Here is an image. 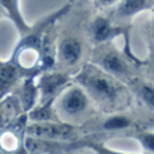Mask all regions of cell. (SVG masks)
<instances>
[{"instance_id":"cell-1","label":"cell","mask_w":154,"mask_h":154,"mask_svg":"<svg viewBox=\"0 0 154 154\" xmlns=\"http://www.w3.org/2000/svg\"><path fill=\"white\" fill-rule=\"evenodd\" d=\"M72 133L69 126H60V125H34L29 127V134L41 138L57 139V138H68Z\"/></svg>"},{"instance_id":"cell-2","label":"cell","mask_w":154,"mask_h":154,"mask_svg":"<svg viewBox=\"0 0 154 154\" xmlns=\"http://www.w3.org/2000/svg\"><path fill=\"white\" fill-rule=\"evenodd\" d=\"M87 85L92 93H95L97 97L104 99V100H108V99L115 97L116 95V88L115 85L109 81L107 77H103L100 75L96 76H89L87 79Z\"/></svg>"},{"instance_id":"cell-3","label":"cell","mask_w":154,"mask_h":154,"mask_svg":"<svg viewBox=\"0 0 154 154\" xmlns=\"http://www.w3.org/2000/svg\"><path fill=\"white\" fill-rule=\"evenodd\" d=\"M61 58L68 64H75L81 56V43L75 38H66L60 46Z\"/></svg>"},{"instance_id":"cell-4","label":"cell","mask_w":154,"mask_h":154,"mask_svg":"<svg viewBox=\"0 0 154 154\" xmlns=\"http://www.w3.org/2000/svg\"><path fill=\"white\" fill-rule=\"evenodd\" d=\"M101 64L108 72L114 73V75H127L128 73V66L126 61L119 56L118 53L109 51L101 58Z\"/></svg>"},{"instance_id":"cell-5","label":"cell","mask_w":154,"mask_h":154,"mask_svg":"<svg viewBox=\"0 0 154 154\" xmlns=\"http://www.w3.org/2000/svg\"><path fill=\"white\" fill-rule=\"evenodd\" d=\"M87 107V97L80 89H72L64 99V108L69 114H79Z\"/></svg>"},{"instance_id":"cell-6","label":"cell","mask_w":154,"mask_h":154,"mask_svg":"<svg viewBox=\"0 0 154 154\" xmlns=\"http://www.w3.org/2000/svg\"><path fill=\"white\" fill-rule=\"evenodd\" d=\"M150 5H152L150 0H123L118 11L120 16L127 18V16H134L143 10H147L150 8Z\"/></svg>"},{"instance_id":"cell-7","label":"cell","mask_w":154,"mask_h":154,"mask_svg":"<svg viewBox=\"0 0 154 154\" xmlns=\"http://www.w3.org/2000/svg\"><path fill=\"white\" fill-rule=\"evenodd\" d=\"M114 32H115V29L109 24V22L107 19L97 18L95 20V23H93V37L99 42L108 39Z\"/></svg>"},{"instance_id":"cell-8","label":"cell","mask_w":154,"mask_h":154,"mask_svg":"<svg viewBox=\"0 0 154 154\" xmlns=\"http://www.w3.org/2000/svg\"><path fill=\"white\" fill-rule=\"evenodd\" d=\"M64 82H65V77L64 76H60V75L46 76L45 79L42 80V82H41V87H42L43 93L50 95V93H53L58 87H61Z\"/></svg>"},{"instance_id":"cell-9","label":"cell","mask_w":154,"mask_h":154,"mask_svg":"<svg viewBox=\"0 0 154 154\" xmlns=\"http://www.w3.org/2000/svg\"><path fill=\"white\" fill-rule=\"evenodd\" d=\"M0 4L5 8V10L10 12L11 18L15 20V23L18 24L20 29H26V24H24L23 19H22L20 14H19V8H18V0H0Z\"/></svg>"},{"instance_id":"cell-10","label":"cell","mask_w":154,"mask_h":154,"mask_svg":"<svg viewBox=\"0 0 154 154\" xmlns=\"http://www.w3.org/2000/svg\"><path fill=\"white\" fill-rule=\"evenodd\" d=\"M130 125V119H127L126 116H112L104 123V128H107V130H123V128H127Z\"/></svg>"},{"instance_id":"cell-11","label":"cell","mask_w":154,"mask_h":154,"mask_svg":"<svg viewBox=\"0 0 154 154\" xmlns=\"http://www.w3.org/2000/svg\"><path fill=\"white\" fill-rule=\"evenodd\" d=\"M139 96L143 100V103L154 111V87L149 84H142L139 87Z\"/></svg>"},{"instance_id":"cell-12","label":"cell","mask_w":154,"mask_h":154,"mask_svg":"<svg viewBox=\"0 0 154 154\" xmlns=\"http://www.w3.org/2000/svg\"><path fill=\"white\" fill-rule=\"evenodd\" d=\"M15 76H16V70L14 66L11 65H3L0 66V82L4 85L10 84L15 80Z\"/></svg>"},{"instance_id":"cell-13","label":"cell","mask_w":154,"mask_h":154,"mask_svg":"<svg viewBox=\"0 0 154 154\" xmlns=\"http://www.w3.org/2000/svg\"><path fill=\"white\" fill-rule=\"evenodd\" d=\"M138 139L146 152L154 154V133H142Z\"/></svg>"},{"instance_id":"cell-14","label":"cell","mask_w":154,"mask_h":154,"mask_svg":"<svg viewBox=\"0 0 154 154\" xmlns=\"http://www.w3.org/2000/svg\"><path fill=\"white\" fill-rule=\"evenodd\" d=\"M100 153H101V154H123V153H115V152H108V150H106V149L100 150Z\"/></svg>"},{"instance_id":"cell-15","label":"cell","mask_w":154,"mask_h":154,"mask_svg":"<svg viewBox=\"0 0 154 154\" xmlns=\"http://www.w3.org/2000/svg\"><path fill=\"white\" fill-rule=\"evenodd\" d=\"M3 93H4V84H2V82H0V96H2Z\"/></svg>"},{"instance_id":"cell-16","label":"cell","mask_w":154,"mask_h":154,"mask_svg":"<svg viewBox=\"0 0 154 154\" xmlns=\"http://www.w3.org/2000/svg\"><path fill=\"white\" fill-rule=\"evenodd\" d=\"M103 3H106V4H109V3H114L115 0H101Z\"/></svg>"}]
</instances>
